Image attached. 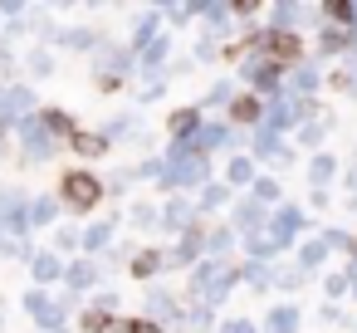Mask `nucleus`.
<instances>
[{
    "mask_svg": "<svg viewBox=\"0 0 357 333\" xmlns=\"http://www.w3.org/2000/svg\"><path fill=\"white\" fill-rule=\"evenodd\" d=\"M118 333H162V328L147 323V318H128V323H118Z\"/></svg>",
    "mask_w": 357,
    "mask_h": 333,
    "instance_id": "nucleus-5",
    "label": "nucleus"
},
{
    "mask_svg": "<svg viewBox=\"0 0 357 333\" xmlns=\"http://www.w3.org/2000/svg\"><path fill=\"white\" fill-rule=\"evenodd\" d=\"M152 269H157V255H152V250H147V255H137V265H132V274H137V279H147Z\"/></svg>",
    "mask_w": 357,
    "mask_h": 333,
    "instance_id": "nucleus-6",
    "label": "nucleus"
},
{
    "mask_svg": "<svg viewBox=\"0 0 357 333\" xmlns=\"http://www.w3.org/2000/svg\"><path fill=\"white\" fill-rule=\"evenodd\" d=\"M84 328H89V333H103V328H108V313H89Z\"/></svg>",
    "mask_w": 357,
    "mask_h": 333,
    "instance_id": "nucleus-7",
    "label": "nucleus"
},
{
    "mask_svg": "<svg viewBox=\"0 0 357 333\" xmlns=\"http://www.w3.org/2000/svg\"><path fill=\"white\" fill-rule=\"evenodd\" d=\"M98 196H103V186H98V182L89 177V172H69V177H64V201H69V206L89 211V206H93Z\"/></svg>",
    "mask_w": 357,
    "mask_h": 333,
    "instance_id": "nucleus-1",
    "label": "nucleus"
},
{
    "mask_svg": "<svg viewBox=\"0 0 357 333\" xmlns=\"http://www.w3.org/2000/svg\"><path fill=\"white\" fill-rule=\"evenodd\" d=\"M74 142H79V152H103V138H93V133H74Z\"/></svg>",
    "mask_w": 357,
    "mask_h": 333,
    "instance_id": "nucleus-4",
    "label": "nucleus"
},
{
    "mask_svg": "<svg viewBox=\"0 0 357 333\" xmlns=\"http://www.w3.org/2000/svg\"><path fill=\"white\" fill-rule=\"evenodd\" d=\"M230 113H235L240 123H255V118H259V98H250V94H245V98H235V108H230Z\"/></svg>",
    "mask_w": 357,
    "mask_h": 333,
    "instance_id": "nucleus-3",
    "label": "nucleus"
},
{
    "mask_svg": "<svg viewBox=\"0 0 357 333\" xmlns=\"http://www.w3.org/2000/svg\"><path fill=\"white\" fill-rule=\"evenodd\" d=\"M264 54H269V74H274L279 64H294V59L303 54V45H298V35H279V30H269V35H264Z\"/></svg>",
    "mask_w": 357,
    "mask_h": 333,
    "instance_id": "nucleus-2",
    "label": "nucleus"
}]
</instances>
